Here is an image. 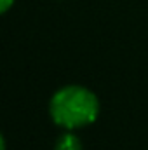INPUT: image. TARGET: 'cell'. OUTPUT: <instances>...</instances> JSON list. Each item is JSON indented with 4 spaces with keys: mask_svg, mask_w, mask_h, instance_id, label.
Listing matches in <instances>:
<instances>
[{
    "mask_svg": "<svg viewBox=\"0 0 148 150\" xmlns=\"http://www.w3.org/2000/svg\"><path fill=\"white\" fill-rule=\"evenodd\" d=\"M49 112L58 126L65 129H77L96 120L99 113V101L94 93L82 86H66L52 96Z\"/></svg>",
    "mask_w": 148,
    "mask_h": 150,
    "instance_id": "cell-1",
    "label": "cell"
},
{
    "mask_svg": "<svg viewBox=\"0 0 148 150\" xmlns=\"http://www.w3.org/2000/svg\"><path fill=\"white\" fill-rule=\"evenodd\" d=\"M54 150H82V142L73 133H63L58 138Z\"/></svg>",
    "mask_w": 148,
    "mask_h": 150,
    "instance_id": "cell-2",
    "label": "cell"
},
{
    "mask_svg": "<svg viewBox=\"0 0 148 150\" xmlns=\"http://www.w3.org/2000/svg\"><path fill=\"white\" fill-rule=\"evenodd\" d=\"M12 2H14V0H0V11L5 12V11L12 5Z\"/></svg>",
    "mask_w": 148,
    "mask_h": 150,
    "instance_id": "cell-3",
    "label": "cell"
}]
</instances>
